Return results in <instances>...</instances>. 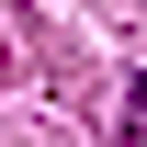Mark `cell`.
<instances>
[{
  "label": "cell",
  "instance_id": "obj_1",
  "mask_svg": "<svg viewBox=\"0 0 147 147\" xmlns=\"http://www.w3.org/2000/svg\"><path fill=\"white\" fill-rule=\"evenodd\" d=\"M125 136L147 147V68H136V91H125Z\"/></svg>",
  "mask_w": 147,
  "mask_h": 147
}]
</instances>
